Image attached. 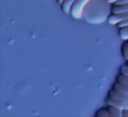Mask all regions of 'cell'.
<instances>
[{"label":"cell","mask_w":128,"mask_h":117,"mask_svg":"<svg viewBox=\"0 0 128 117\" xmlns=\"http://www.w3.org/2000/svg\"><path fill=\"white\" fill-rule=\"evenodd\" d=\"M112 14H118L121 12H124V11H128V3L123 4H114L112 7Z\"/></svg>","instance_id":"obj_5"},{"label":"cell","mask_w":128,"mask_h":117,"mask_svg":"<svg viewBox=\"0 0 128 117\" xmlns=\"http://www.w3.org/2000/svg\"><path fill=\"white\" fill-rule=\"evenodd\" d=\"M76 0H64L63 3L62 4V8L65 13L67 14H70V11H71V7L73 5L74 2Z\"/></svg>","instance_id":"obj_7"},{"label":"cell","mask_w":128,"mask_h":117,"mask_svg":"<svg viewBox=\"0 0 128 117\" xmlns=\"http://www.w3.org/2000/svg\"><path fill=\"white\" fill-rule=\"evenodd\" d=\"M126 66H128V62H127V64H126Z\"/></svg>","instance_id":"obj_19"},{"label":"cell","mask_w":128,"mask_h":117,"mask_svg":"<svg viewBox=\"0 0 128 117\" xmlns=\"http://www.w3.org/2000/svg\"><path fill=\"white\" fill-rule=\"evenodd\" d=\"M119 35H120L122 39L128 41V26L120 28V30H119Z\"/></svg>","instance_id":"obj_9"},{"label":"cell","mask_w":128,"mask_h":117,"mask_svg":"<svg viewBox=\"0 0 128 117\" xmlns=\"http://www.w3.org/2000/svg\"><path fill=\"white\" fill-rule=\"evenodd\" d=\"M126 26H128V18L126 20H124V21L120 22V23L118 24L119 28H123V27H126Z\"/></svg>","instance_id":"obj_14"},{"label":"cell","mask_w":128,"mask_h":117,"mask_svg":"<svg viewBox=\"0 0 128 117\" xmlns=\"http://www.w3.org/2000/svg\"><path fill=\"white\" fill-rule=\"evenodd\" d=\"M109 98L118 100V101H124V102H128V94L121 93L119 91L115 90V89H112V90H110L109 92Z\"/></svg>","instance_id":"obj_3"},{"label":"cell","mask_w":128,"mask_h":117,"mask_svg":"<svg viewBox=\"0 0 128 117\" xmlns=\"http://www.w3.org/2000/svg\"><path fill=\"white\" fill-rule=\"evenodd\" d=\"M117 81L119 82V83H122V84H126V85H128V76L126 75H124L122 73L118 75L117 77Z\"/></svg>","instance_id":"obj_10"},{"label":"cell","mask_w":128,"mask_h":117,"mask_svg":"<svg viewBox=\"0 0 128 117\" xmlns=\"http://www.w3.org/2000/svg\"><path fill=\"white\" fill-rule=\"evenodd\" d=\"M108 110L110 112V117H122L123 110L114 106H109Z\"/></svg>","instance_id":"obj_6"},{"label":"cell","mask_w":128,"mask_h":117,"mask_svg":"<svg viewBox=\"0 0 128 117\" xmlns=\"http://www.w3.org/2000/svg\"><path fill=\"white\" fill-rule=\"evenodd\" d=\"M122 53L124 59L128 61V42H126L122 46Z\"/></svg>","instance_id":"obj_12"},{"label":"cell","mask_w":128,"mask_h":117,"mask_svg":"<svg viewBox=\"0 0 128 117\" xmlns=\"http://www.w3.org/2000/svg\"><path fill=\"white\" fill-rule=\"evenodd\" d=\"M91 0H76L71 7L70 14L74 18L80 19L82 17L84 10Z\"/></svg>","instance_id":"obj_1"},{"label":"cell","mask_w":128,"mask_h":117,"mask_svg":"<svg viewBox=\"0 0 128 117\" xmlns=\"http://www.w3.org/2000/svg\"><path fill=\"white\" fill-rule=\"evenodd\" d=\"M120 73H122V74L128 76V66H123V67L121 68V70H120Z\"/></svg>","instance_id":"obj_13"},{"label":"cell","mask_w":128,"mask_h":117,"mask_svg":"<svg viewBox=\"0 0 128 117\" xmlns=\"http://www.w3.org/2000/svg\"><path fill=\"white\" fill-rule=\"evenodd\" d=\"M63 1H64V0H58V2H59V4H62V3H63Z\"/></svg>","instance_id":"obj_18"},{"label":"cell","mask_w":128,"mask_h":117,"mask_svg":"<svg viewBox=\"0 0 128 117\" xmlns=\"http://www.w3.org/2000/svg\"><path fill=\"white\" fill-rule=\"evenodd\" d=\"M117 1H118V0H108V2L110 3V4H115Z\"/></svg>","instance_id":"obj_17"},{"label":"cell","mask_w":128,"mask_h":117,"mask_svg":"<svg viewBox=\"0 0 128 117\" xmlns=\"http://www.w3.org/2000/svg\"><path fill=\"white\" fill-rule=\"evenodd\" d=\"M107 104H108V106L117 107V108H120V109H122V110L128 109V102L118 101V100H114V99H112V98H109V99L107 100Z\"/></svg>","instance_id":"obj_4"},{"label":"cell","mask_w":128,"mask_h":117,"mask_svg":"<svg viewBox=\"0 0 128 117\" xmlns=\"http://www.w3.org/2000/svg\"><path fill=\"white\" fill-rule=\"evenodd\" d=\"M113 89L117 91H119L121 93H124V94H128V85H126V84H122L119 83V82L117 81V83H115L113 85Z\"/></svg>","instance_id":"obj_8"},{"label":"cell","mask_w":128,"mask_h":117,"mask_svg":"<svg viewBox=\"0 0 128 117\" xmlns=\"http://www.w3.org/2000/svg\"><path fill=\"white\" fill-rule=\"evenodd\" d=\"M122 117H128V109L123 110V115Z\"/></svg>","instance_id":"obj_16"},{"label":"cell","mask_w":128,"mask_h":117,"mask_svg":"<svg viewBox=\"0 0 128 117\" xmlns=\"http://www.w3.org/2000/svg\"><path fill=\"white\" fill-rule=\"evenodd\" d=\"M96 116L98 117H110V112L108 109H101L96 113Z\"/></svg>","instance_id":"obj_11"},{"label":"cell","mask_w":128,"mask_h":117,"mask_svg":"<svg viewBox=\"0 0 128 117\" xmlns=\"http://www.w3.org/2000/svg\"><path fill=\"white\" fill-rule=\"evenodd\" d=\"M126 3H128V0H118L114 4H126Z\"/></svg>","instance_id":"obj_15"},{"label":"cell","mask_w":128,"mask_h":117,"mask_svg":"<svg viewBox=\"0 0 128 117\" xmlns=\"http://www.w3.org/2000/svg\"><path fill=\"white\" fill-rule=\"evenodd\" d=\"M128 18V11H124V12H121L118 14H112L109 17L108 22L110 25H118L120 22L124 21V20Z\"/></svg>","instance_id":"obj_2"}]
</instances>
